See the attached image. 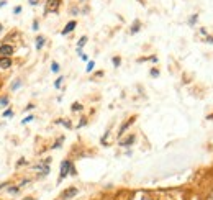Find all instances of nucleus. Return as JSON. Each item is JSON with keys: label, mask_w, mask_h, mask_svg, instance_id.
<instances>
[{"label": "nucleus", "mask_w": 213, "mask_h": 200, "mask_svg": "<svg viewBox=\"0 0 213 200\" xmlns=\"http://www.w3.org/2000/svg\"><path fill=\"white\" fill-rule=\"evenodd\" d=\"M49 162H51V158H46V159H43L39 164L33 166V171L39 172L41 176H48L49 174Z\"/></svg>", "instance_id": "nucleus-1"}, {"label": "nucleus", "mask_w": 213, "mask_h": 200, "mask_svg": "<svg viewBox=\"0 0 213 200\" xmlns=\"http://www.w3.org/2000/svg\"><path fill=\"white\" fill-rule=\"evenodd\" d=\"M61 7V0H46L44 5V15L46 13H57Z\"/></svg>", "instance_id": "nucleus-2"}, {"label": "nucleus", "mask_w": 213, "mask_h": 200, "mask_svg": "<svg viewBox=\"0 0 213 200\" xmlns=\"http://www.w3.org/2000/svg\"><path fill=\"white\" fill-rule=\"evenodd\" d=\"M71 167H72V162L71 161H62V164H61V172H59V179H57V182H61V180H64L66 177L69 176V172H71Z\"/></svg>", "instance_id": "nucleus-3"}, {"label": "nucleus", "mask_w": 213, "mask_h": 200, "mask_svg": "<svg viewBox=\"0 0 213 200\" xmlns=\"http://www.w3.org/2000/svg\"><path fill=\"white\" fill-rule=\"evenodd\" d=\"M13 51H15L13 46L5 43V44L0 46V57H10L12 54H13Z\"/></svg>", "instance_id": "nucleus-4"}, {"label": "nucleus", "mask_w": 213, "mask_h": 200, "mask_svg": "<svg viewBox=\"0 0 213 200\" xmlns=\"http://www.w3.org/2000/svg\"><path fill=\"white\" fill-rule=\"evenodd\" d=\"M74 195H77V189H75V187H69L67 190H64V192L61 193V200H69Z\"/></svg>", "instance_id": "nucleus-5"}, {"label": "nucleus", "mask_w": 213, "mask_h": 200, "mask_svg": "<svg viewBox=\"0 0 213 200\" xmlns=\"http://www.w3.org/2000/svg\"><path fill=\"white\" fill-rule=\"evenodd\" d=\"M75 26H77V21H75V20H71L67 25H66V26H64V30L61 31V35H62V36L69 35L71 31H74V28H75Z\"/></svg>", "instance_id": "nucleus-6"}, {"label": "nucleus", "mask_w": 213, "mask_h": 200, "mask_svg": "<svg viewBox=\"0 0 213 200\" xmlns=\"http://www.w3.org/2000/svg\"><path fill=\"white\" fill-rule=\"evenodd\" d=\"M135 140H136V136H135V135H130V136H128L126 140H121V141H120V146H123V148H126V146H131V144L135 143Z\"/></svg>", "instance_id": "nucleus-7"}, {"label": "nucleus", "mask_w": 213, "mask_h": 200, "mask_svg": "<svg viewBox=\"0 0 213 200\" xmlns=\"http://www.w3.org/2000/svg\"><path fill=\"white\" fill-rule=\"evenodd\" d=\"M35 43H36V49H38V51H39V49H43V46H44V43H46V38H44V36H43V35H38V36H36V39H35Z\"/></svg>", "instance_id": "nucleus-8"}, {"label": "nucleus", "mask_w": 213, "mask_h": 200, "mask_svg": "<svg viewBox=\"0 0 213 200\" xmlns=\"http://www.w3.org/2000/svg\"><path fill=\"white\" fill-rule=\"evenodd\" d=\"M12 66V57H0V69H8Z\"/></svg>", "instance_id": "nucleus-9"}, {"label": "nucleus", "mask_w": 213, "mask_h": 200, "mask_svg": "<svg viewBox=\"0 0 213 200\" xmlns=\"http://www.w3.org/2000/svg\"><path fill=\"white\" fill-rule=\"evenodd\" d=\"M85 43H87V36H82V38L79 39V43H77V53H79V56L82 54V48L85 46Z\"/></svg>", "instance_id": "nucleus-10"}, {"label": "nucleus", "mask_w": 213, "mask_h": 200, "mask_svg": "<svg viewBox=\"0 0 213 200\" xmlns=\"http://www.w3.org/2000/svg\"><path fill=\"white\" fill-rule=\"evenodd\" d=\"M139 28H141V21H139V20H135V21H133V26H131V35L138 33Z\"/></svg>", "instance_id": "nucleus-11"}, {"label": "nucleus", "mask_w": 213, "mask_h": 200, "mask_svg": "<svg viewBox=\"0 0 213 200\" xmlns=\"http://www.w3.org/2000/svg\"><path fill=\"white\" fill-rule=\"evenodd\" d=\"M133 121H135V116H133V118H131V120H128V121H126V123H125L123 127H121V128H120V133H118V135H120V136H121V135H123V133H125V130H126V128H128V127H131V125H133Z\"/></svg>", "instance_id": "nucleus-12"}, {"label": "nucleus", "mask_w": 213, "mask_h": 200, "mask_svg": "<svg viewBox=\"0 0 213 200\" xmlns=\"http://www.w3.org/2000/svg\"><path fill=\"white\" fill-rule=\"evenodd\" d=\"M8 103H10V98H8L7 95H4V97H0V108H2V107H7Z\"/></svg>", "instance_id": "nucleus-13"}, {"label": "nucleus", "mask_w": 213, "mask_h": 200, "mask_svg": "<svg viewBox=\"0 0 213 200\" xmlns=\"http://www.w3.org/2000/svg\"><path fill=\"white\" fill-rule=\"evenodd\" d=\"M57 125H59V123H61V125H64V127H66V128H69V130H71V128H72V125H71V123H69V120H57Z\"/></svg>", "instance_id": "nucleus-14"}, {"label": "nucleus", "mask_w": 213, "mask_h": 200, "mask_svg": "<svg viewBox=\"0 0 213 200\" xmlns=\"http://www.w3.org/2000/svg\"><path fill=\"white\" fill-rule=\"evenodd\" d=\"M197 20H199V15H192V17L188 18V25H190V26H193V25L197 23Z\"/></svg>", "instance_id": "nucleus-15"}, {"label": "nucleus", "mask_w": 213, "mask_h": 200, "mask_svg": "<svg viewBox=\"0 0 213 200\" xmlns=\"http://www.w3.org/2000/svg\"><path fill=\"white\" fill-rule=\"evenodd\" d=\"M21 85H23V84H21V81H15L13 84H12V90H18Z\"/></svg>", "instance_id": "nucleus-16"}, {"label": "nucleus", "mask_w": 213, "mask_h": 200, "mask_svg": "<svg viewBox=\"0 0 213 200\" xmlns=\"http://www.w3.org/2000/svg\"><path fill=\"white\" fill-rule=\"evenodd\" d=\"M7 190L10 193H18V192H20V185H12L10 189H7Z\"/></svg>", "instance_id": "nucleus-17"}, {"label": "nucleus", "mask_w": 213, "mask_h": 200, "mask_svg": "<svg viewBox=\"0 0 213 200\" xmlns=\"http://www.w3.org/2000/svg\"><path fill=\"white\" fill-rule=\"evenodd\" d=\"M51 71H53V72H59V64H57L56 61L51 63Z\"/></svg>", "instance_id": "nucleus-18"}, {"label": "nucleus", "mask_w": 213, "mask_h": 200, "mask_svg": "<svg viewBox=\"0 0 213 200\" xmlns=\"http://www.w3.org/2000/svg\"><path fill=\"white\" fill-rule=\"evenodd\" d=\"M93 67H95V63H93V61H89V63H87V72H92L93 71Z\"/></svg>", "instance_id": "nucleus-19"}, {"label": "nucleus", "mask_w": 213, "mask_h": 200, "mask_svg": "<svg viewBox=\"0 0 213 200\" xmlns=\"http://www.w3.org/2000/svg\"><path fill=\"white\" fill-rule=\"evenodd\" d=\"M62 81H64V77H62V76H59V77L56 79V82H54V87L59 89V87H61V84H62Z\"/></svg>", "instance_id": "nucleus-20"}, {"label": "nucleus", "mask_w": 213, "mask_h": 200, "mask_svg": "<svg viewBox=\"0 0 213 200\" xmlns=\"http://www.w3.org/2000/svg\"><path fill=\"white\" fill-rule=\"evenodd\" d=\"M72 110H74V112H80V110H82V105H80L79 102L72 103Z\"/></svg>", "instance_id": "nucleus-21"}, {"label": "nucleus", "mask_w": 213, "mask_h": 200, "mask_svg": "<svg viewBox=\"0 0 213 200\" xmlns=\"http://www.w3.org/2000/svg\"><path fill=\"white\" fill-rule=\"evenodd\" d=\"M2 116H4V118H10V116H13V112H12V110H5V112L2 113Z\"/></svg>", "instance_id": "nucleus-22"}, {"label": "nucleus", "mask_w": 213, "mask_h": 200, "mask_svg": "<svg viewBox=\"0 0 213 200\" xmlns=\"http://www.w3.org/2000/svg\"><path fill=\"white\" fill-rule=\"evenodd\" d=\"M33 120H35V116H33V115H28L26 118H23V121H21V123H23V125H26V123L33 121Z\"/></svg>", "instance_id": "nucleus-23"}, {"label": "nucleus", "mask_w": 213, "mask_h": 200, "mask_svg": "<svg viewBox=\"0 0 213 200\" xmlns=\"http://www.w3.org/2000/svg\"><path fill=\"white\" fill-rule=\"evenodd\" d=\"M62 141H64V138H61L59 141H56V143L53 144V149H57V148H61V144H62Z\"/></svg>", "instance_id": "nucleus-24"}, {"label": "nucleus", "mask_w": 213, "mask_h": 200, "mask_svg": "<svg viewBox=\"0 0 213 200\" xmlns=\"http://www.w3.org/2000/svg\"><path fill=\"white\" fill-rule=\"evenodd\" d=\"M31 28L35 30V31H36V30L39 28V21H38V20H33V25H31Z\"/></svg>", "instance_id": "nucleus-25"}, {"label": "nucleus", "mask_w": 213, "mask_h": 200, "mask_svg": "<svg viewBox=\"0 0 213 200\" xmlns=\"http://www.w3.org/2000/svg\"><path fill=\"white\" fill-rule=\"evenodd\" d=\"M120 64H121V59H120V57H113V66L118 67Z\"/></svg>", "instance_id": "nucleus-26"}, {"label": "nucleus", "mask_w": 213, "mask_h": 200, "mask_svg": "<svg viewBox=\"0 0 213 200\" xmlns=\"http://www.w3.org/2000/svg\"><path fill=\"white\" fill-rule=\"evenodd\" d=\"M18 13H21V7L20 5H17V7L13 8V15H18Z\"/></svg>", "instance_id": "nucleus-27"}, {"label": "nucleus", "mask_w": 213, "mask_h": 200, "mask_svg": "<svg viewBox=\"0 0 213 200\" xmlns=\"http://www.w3.org/2000/svg\"><path fill=\"white\" fill-rule=\"evenodd\" d=\"M151 76H153V77H157V76H159V71L153 69V71H151Z\"/></svg>", "instance_id": "nucleus-28"}, {"label": "nucleus", "mask_w": 213, "mask_h": 200, "mask_svg": "<svg viewBox=\"0 0 213 200\" xmlns=\"http://www.w3.org/2000/svg\"><path fill=\"white\" fill-rule=\"evenodd\" d=\"M28 2H30L31 7H36V5H38V0H28Z\"/></svg>", "instance_id": "nucleus-29"}, {"label": "nucleus", "mask_w": 213, "mask_h": 200, "mask_svg": "<svg viewBox=\"0 0 213 200\" xmlns=\"http://www.w3.org/2000/svg\"><path fill=\"white\" fill-rule=\"evenodd\" d=\"M80 59H82V61H89V57H87V54L82 53V54H80Z\"/></svg>", "instance_id": "nucleus-30"}, {"label": "nucleus", "mask_w": 213, "mask_h": 200, "mask_svg": "<svg viewBox=\"0 0 213 200\" xmlns=\"http://www.w3.org/2000/svg\"><path fill=\"white\" fill-rule=\"evenodd\" d=\"M23 164H25V159H21V161H18V162H17L18 167H20V166H23Z\"/></svg>", "instance_id": "nucleus-31"}, {"label": "nucleus", "mask_w": 213, "mask_h": 200, "mask_svg": "<svg viewBox=\"0 0 213 200\" xmlns=\"http://www.w3.org/2000/svg\"><path fill=\"white\" fill-rule=\"evenodd\" d=\"M84 125H85V118H82L80 123H79V127H84Z\"/></svg>", "instance_id": "nucleus-32"}, {"label": "nucleus", "mask_w": 213, "mask_h": 200, "mask_svg": "<svg viewBox=\"0 0 213 200\" xmlns=\"http://www.w3.org/2000/svg\"><path fill=\"white\" fill-rule=\"evenodd\" d=\"M5 5H7V2H5V0H0V7H5Z\"/></svg>", "instance_id": "nucleus-33"}, {"label": "nucleus", "mask_w": 213, "mask_h": 200, "mask_svg": "<svg viewBox=\"0 0 213 200\" xmlns=\"http://www.w3.org/2000/svg\"><path fill=\"white\" fill-rule=\"evenodd\" d=\"M206 41H210V43H213V36H206Z\"/></svg>", "instance_id": "nucleus-34"}, {"label": "nucleus", "mask_w": 213, "mask_h": 200, "mask_svg": "<svg viewBox=\"0 0 213 200\" xmlns=\"http://www.w3.org/2000/svg\"><path fill=\"white\" fill-rule=\"evenodd\" d=\"M206 200H213V192H212V193H210V195H208V199H206Z\"/></svg>", "instance_id": "nucleus-35"}, {"label": "nucleus", "mask_w": 213, "mask_h": 200, "mask_svg": "<svg viewBox=\"0 0 213 200\" xmlns=\"http://www.w3.org/2000/svg\"><path fill=\"white\" fill-rule=\"evenodd\" d=\"M2 30H4V26H2V23H0V33H2Z\"/></svg>", "instance_id": "nucleus-36"}, {"label": "nucleus", "mask_w": 213, "mask_h": 200, "mask_svg": "<svg viewBox=\"0 0 213 200\" xmlns=\"http://www.w3.org/2000/svg\"><path fill=\"white\" fill-rule=\"evenodd\" d=\"M25 200H33V199H31V197H26V199H25Z\"/></svg>", "instance_id": "nucleus-37"}, {"label": "nucleus", "mask_w": 213, "mask_h": 200, "mask_svg": "<svg viewBox=\"0 0 213 200\" xmlns=\"http://www.w3.org/2000/svg\"><path fill=\"white\" fill-rule=\"evenodd\" d=\"M143 200H149V199H146V197H144V199H143Z\"/></svg>", "instance_id": "nucleus-38"}, {"label": "nucleus", "mask_w": 213, "mask_h": 200, "mask_svg": "<svg viewBox=\"0 0 213 200\" xmlns=\"http://www.w3.org/2000/svg\"><path fill=\"white\" fill-rule=\"evenodd\" d=\"M0 128H2V125H0Z\"/></svg>", "instance_id": "nucleus-39"}]
</instances>
